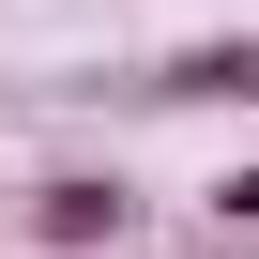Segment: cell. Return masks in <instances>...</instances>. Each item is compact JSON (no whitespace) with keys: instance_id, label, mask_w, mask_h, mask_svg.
<instances>
[{"instance_id":"cell-1","label":"cell","mask_w":259,"mask_h":259,"mask_svg":"<svg viewBox=\"0 0 259 259\" xmlns=\"http://www.w3.org/2000/svg\"><path fill=\"white\" fill-rule=\"evenodd\" d=\"M138 229V198H122L107 168H61V183H31V244L46 259H92V244H122Z\"/></svg>"},{"instance_id":"cell-2","label":"cell","mask_w":259,"mask_h":259,"mask_svg":"<svg viewBox=\"0 0 259 259\" xmlns=\"http://www.w3.org/2000/svg\"><path fill=\"white\" fill-rule=\"evenodd\" d=\"M213 213H229V229H259V168H229V183H213Z\"/></svg>"}]
</instances>
